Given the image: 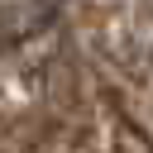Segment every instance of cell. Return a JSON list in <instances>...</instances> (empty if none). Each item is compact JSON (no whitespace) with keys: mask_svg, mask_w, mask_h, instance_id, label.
I'll use <instances>...</instances> for the list:
<instances>
[]
</instances>
